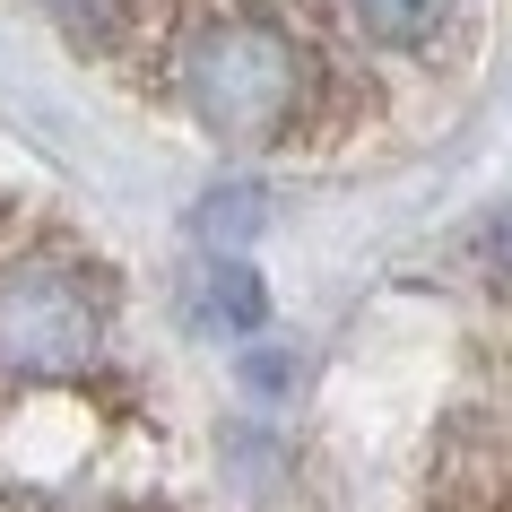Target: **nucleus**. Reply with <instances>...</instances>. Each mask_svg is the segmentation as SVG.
Wrapping results in <instances>:
<instances>
[{
	"instance_id": "f257e3e1",
	"label": "nucleus",
	"mask_w": 512,
	"mask_h": 512,
	"mask_svg": "<svg viewBox=\"0 0 512 512\" xmlns=\"http://www.w3.org/2000/svg\"><path fill=\"white\" fill-rule=\"evenodd\" d=\"M174 96L200 131L235 139V148H270L304 122L313 105V53L287 35L270 9H200L174 35Z\"/></svg>"
},
{
	"instance_id": "f03ea898",
	"label": "nucleus",
	"mask_w": 512,
	"mask_h": 512,
	"mask_svg": "<svg viewBox=\"0 0 512 512\" xmlns=\"http://www.w3.org/2000/svg\"><path fill=\"white\" fill-rule=\"evenodd\" d=\"M426 512H512V408H452L426 460Z\"/></svg>"
},
{
	"instance_id": "7ed1b4c3",
	"label": "nucleus",
	"mask_w": 512,
	"mask_h": 512,
	"mask_svg": "<svg viewBox=\"0 0 512 512\" xmlns=\"http://www.w3.org/2000/svg\"><path fill=\"white\" fill-rule=\"evenodd\" d=\"M452 9L460 0H348V18L365 27V44H382V53H426V44H443Z\"/></svg>"
},
{
	"instance_id": "20e7f679",
	"label": "nucleus",
	"mask_w": 512,
	"mask_h": 512,
	"mask_svg": "<svg viewBox=\"0 0 512 512\" xmlns=\"http://www.w3.org/2000/svg\"><path fill=\"white\" fill-rule=\"evenodd\" d=\"M200 313H209V330H261V313H270V296H261V278L243 270V261H209L200 270Z\"/></svg>"
},
{
	"instance_id": "39448f33",
	"label": "nucleus",
	"mask_w": 512,
	"mask_h": 512,
	"mask_svg": "<svg viewBox=\"0 0 512 512\" xmlns=\"http://www.w3.org/2000/svg\"><path fill=\"white\" fill-rule=\"evenodd\" d=\"M61 18V35H79L87 53H105V44H122L131 35V18H139V0H44Z\"/></svg>"
},
{
	"instance_id": "423d86ee",
	"label": "nucleus",
	"mask_w": 512,
	"mask_h": 512,
	"mask_svg": "<svg viewBox=\"0 0 512 512\" xmlns=\"http://www.w3.org/2000/svg\"><path fill=\"white\" fill-rule=\"evenodd\" d=\"M243 226H252V191H217L209 209H200V235H217V243H235Z\"/></svg>"
},
{
	"instance_id": "0eeeda50",
	"label": "nucleus",
	"mask_w": 512,
	"mask_h": 512,
	"mask_svg": "<svg viewBox=\"0 0 512 512\" xmlns=\"http://www.w3.org/2000/svg\"><path fill=\"white\" fill-rule=\"evenodd\" d=\"M478 261H486V270H504V278H512V209H495V217L478 226Z\"/></svg>"
}]
</instances>
